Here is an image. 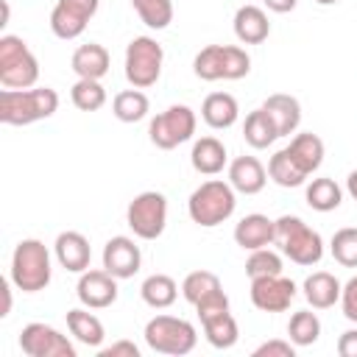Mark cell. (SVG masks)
<instances>
[{"label": "cell", "instance_id": "1", "mask_svg": "<svg viewBox=\"0 0 357 357\" xmlns=\"http://www.w3.org/2000/svg\"><path fill=\"white\" fill-rule=\"evenodd\" d=\"M56 109H59V95L50 86L0 92V123L6 126H31L36 120L50 117Z\"/></svg>", "mask_w": 357, "mask_h": 357}, {"label": "cell", "instance_id": "2", "mask_svg": "<svg viewBox=\"0 0 357 357\" xmlns=\"http://www.w3.org/2000/svg\"><path fill=\"white\" fill-rule=\"evenodd\" d=\"M273 243L282 248L284 257H290L296 265H315L324 257V240L315 229H310L296 215H282L276 220Z\"/></svg>", "mask_w": 357, "mask_h": 357}, {"label": "cell", "instance_id": "3", "mask_svg": "<svg viewBox=\"0 0 357 357\" xmlns=\"http://www.w3.org/2000/svg\"><path fill=\"white\" fill-rule=\"evenodd\" d=\"M234 206H237L234 187L220 178L204 181L198 190H192V195L187 201V212H190L192 223L206 226V229L229 220L234 215Z\"/></svg>", "mask_w": 357, "mask_h": 357}, {"label": "cell", "instance_id": "4", "mask_svg": "<svg viewBox=\"0 0 357 357\" xmlns=\"http://www.w3.org/2000/svg\"><path fill=\"white\" fill-rule=\"evenodd\" d=\"M11 282L22 293H39L50 284V254L39 240H22L11 257Z\"/></svg>", "mask_w": 357, "mask_h": 357}, {"label": "cell", "instance_id": "5", "mask_svg": "<svg viewBox=\"0 0 357 357\" xmlns=\"http://www.w3.org/2000/svg\"><path fill=\"white\" fill-rule=\"evenodd\" d=\"M39 78V61L20 36H0V84L6 89H31Z\"/></svg>", "mask_w": 357, "mask_h": 357}, {"label": "cell", "instance_id": "6", "mask_svg": "<svg viewBox=\"0 0 357 357\" xmlns=\"http://www.w3.org/2000/svg\"><path fill=\"white\" fill-rule=\"evenodd\" d=\"M195 326L176 315H156L145 324V343L159 354H190L195 349Z\"/></svg>", "mask_w": 357, "mask_h": 357}, {"label": "cell", "instance_id": "7", "mask_svg": "<svg viewBox=\"0 0 357 357\" xmlns=\"http://www.w3.org/2000/svg\"><path fill=\"white\" fill-rule=\"evenodd\" d=\"M162 59H165V50L156 39H151V36L131 39V45L126 47V78H128V84L137 86V89L153 86L162 75Z\"/></svg>", "mask_w": 357, "mask_h": 357}, {"label": "cell", "instance_id": "8", "mask_svg": "<svg viewBox=\"0 0 357 357\" xmlns=\"http://www.w3.org/2000/svg\"><path fill=\"white\" fill-rule=\"evenodd\" d=\"M151 142L162 151H170L181 142H187L195 134V112L184 103H176L170 109H165L162 114H156L148 126Z\"/></svg>", "mask_w": 357, "mask_h": 357}, {"label": "cell", "instance_id": "9", "mask_svg": "<svg viewBox=\"0 0 357 357\" xmlns=\"http://www.w3.org/2000/svg\"><path fill=\"white\" fill-rule=\"evenodd\" d=\"M126 220L131 226V231L142 240H156L162 231H165V223H167V201L162 192H139L131 204H128V212H126Z\"/></svg>", "mask_w": 357, "mask_h": 357}, {"label": "cell", "instance_id": "10", "mask_svg": "<svg viewBox=\"0 0 357 357\" xmlns=\"http://www.w3.org/2000/svg\"><path fill=\"white\" fill-rule=\"evenodd\" d=\"M20 349L28 357H75V346L47 324H28L20 335Z\"/></svg>", "mask_w": 357, "mask_h": 357}, {"label": "cell", "instance_id": "11", "mask_svg": "<svg viewBox=\"0 0 357 357\" xmlns=\"http://www.w3.org/2000/svg\"><path fill=\"white\" fill-rule=\"evenodd\" d=\"M95 11H98V0H59L50 14V28L59 39H75L84 33Z\"/></svg>", "mask_w": 357, "mask_h": 357}, {"label": "cell", "instance_id": "12", "mask_svg": "<svg viewBox=\"0 0 357 357\" xmlns=\"http://www.w3.org/2000/svg\"><path fill=\"white\" fill-rule=\"evenodd\" d=\"M293 298H296V284L282 273L251 279V301L262 312H284Z\"/></svg>", "mask_w": 357, "mask_h": 357}, {"label": "cell", "instance_id": "13", "mask_svg": "<svg viewBox=\"0 0 357 357\" xmlns=\"http://www.w3.org/2000/svg\"><path fill=\"white\" fill-rule=\"evenodd\" d=\"M78 301L89 310H103L117 301V279L103 268V271H84L78 279Z\"/></svg>", "mask_w": 357, "mask_h": 357}, {"label": "cell", "instance_id": "14", "mask_svg": "<svg viewBox=\"0 0 357 357\" xmlns=\"http://www.w3.org/2000/svg\"><path fill=\"white\" fill-rule=\"evenodd\" d=\"M139 262H142V254L131 237H112L103 248V268L114 279H131L139 271Z\"/></svg>", "mask_w": 357, "mask_h": 357}, {"label": "cell", "instance_id": "15", "mask_svg": "<svg viewBox=\"0 0 357 357\" xmlns=\"http://www.w3.org/2000/svg\"><path fill=\"white\" fill-rule=\"evenodd\" d=\"M273 234H276V220H271L268 215H245L237 226H234V243L240 248H248V251H257V248H268L273 243Z\"/></svg>", "mask_w": 357, "mask_h": 357}, {"label": "cell", "instance_id": "16", "mask_svg": "<svg viewBox=\"0 0 357 357\" xmlns=\"http://www.w3.org/2000/svg\"><path fill=\"white\" fill-rule=\"evenodd\" d=\"M56 259L64 271H73V273H84L89 268V259H92V248H89V240L78 231H61L56 237Z\"/></svg>", "mask_w": 357, "mask_h": 357}, {"label": "cell", "instance_id": "17", "mask_svg": "<svg viewBox=\"0 0 357 357\" xmlns=\"http://www.w3.org/2000/svg\"><path fill=\"white\" fill-rule=\"evenodd\" d=\"M268 176L257 156H237L229 165V184L243 195H257L265 187Z\"/></svg>", "mask_w": 357, "mask_h": 357}, {"label": "cell", "instance_id": "18", "mask_svg": "<svg viewBox=\"0 0 357 357\" xmlns=\"http://www.w3.org/2000/svg\"><path fill=\"white\" fill-rule=\"evenodd\" d=\"M234 33L243 45H259L271 33V22L262 8L257 6H240L234 14Z\"/></svg>", "mask_w": 357, "mask_h": 357}, {"label": "cell", "instance_id": "19", "mask_svg": "<svg viewBox=\"0 0 357 357\" xmlns=\"http://www.w3.org/2000/svg\"><path fill=\"white\" fill-rule=\"evenodd\" d=\"M262 109L271 114L279 137H290L301 123V106H298V100L293 95H282V92L271 95V98H265Z\"/></svg>", "mask_w": 357, "mask_h": 357}, {"label": "cell", "instance_id": "20", "mask_svg": "<svg viewBox=\"0 0 357 357\" xmlns=\"http://www.w3.org/2000/svg\"><path fill=\"white\" fill-rule=\"evenodd\" d=\"M73 70H75L78 78H95V81H100L109 73V50L103 45H98V42L81 45L73 53Z\"/></svg>", "mask_w": 357, "mask_h": 357}, {"label": "cell", "instance_id": "21", "mask_svg": "<svg viewBox=\"0 0 357 357\" xmlns=\"http://www.w3.org/2000/svg\"><path fill=\"white\" fill-rule=\"evenodd\" d=\"M340 282L332 276V273H326V271H315V273H310L307 279H304V298L315 307V310H326V307H332L337 298H340Z\"/></svg>", "mask_w": 357, "mask_h": 357}, {"label": "cell", "instance_id": "22", "mask_svg": "<svg viewBox=\"0 0 357 357\" xmlns=\"http://www.w3.org/2000/svg\"><path fill=\"white\" fill-rule=\"evenodd\" d=\"M237 114H240L237 100L229 92H212V95H206V100L201 106V117L212 128H229V126H234L237 123Z\"/></svg>", "mask_w": 357, "mask_h": 357}, {"label": "cell", "instance_id": "23", "mask_svg": "<svg viewBox=\"0 0 357 357\" xmlns=\"http://www.w3.org/2000/svg\"><path fill=\"white\" fill-rule=\"evenodd\" d=\"M190 162H192V167H195L198 173L215 176V173H220L223 165H226V148H223V142L215 139V137H201V139L192 145Z\"/></svg>", "mask_w": 357, "mask_h": 357}, {"label": "cell", "instance_id": "24", "mask_svg": "<svg viewBox=\"0 0 357 357\" xmlns=\"http://www.w3.org/2000/svg\"><path fill=\"white\" fill-rule=\"evenodd\" d=\"M287 151H290L293 162H296L307 176H310L312 170H318L321 162H324V142H321L318 134H296V137L290 139Z\"/></svg>", "mask_w": 357, "mask_h": 357}, {"label": "cell", "instance_id": "25", "mask_svg": "<svg viewBox=\"0 0 357 357\" xmlns=\"http://www.w3.org/2000/svg\"><path fill=\"white\" fill-rule=\"evenodd\" d=\"M201 326H204V335L206 340L215 346V349H231L240 337L237 332V321L231 318V312H215V315H206L201 318Z\"/></svg>", "mask_w": 357, "mask_h": 357}, {"label": "cell", "instance_id": "26", "mask_svg": "<svg viewBox=\"0 0 357 357\" xmlns=\"http://www.w3.org/2000/svg\"><path fill=\"white\" fill-rule=\"evenodd\" d=\"M67 329H70V335H75L78 343H84L89 349H98L103 343V324L86 310H70L67 312Z\"/></svg>", "mask_w": 357, "mask_h": 357}, {"label": "cell", "instance_id": "27", "mask_svg": "<svg viewBox=\"0 0 357 357\" xmlns=\"http://www.w3.org/2000/svg\"><path fill=\"white\" fill-rule=\"evenodd\" d=\"M139 293H142V301H145L148 307L165 310V307H170V304L176 301L178 287H176V282H173L167 273H153V276H148V279L142 282Z\"/></svg>", "mask_w": 357, "mask_h": 357}, {"label": "cell", "instance_id": "28", "mask_svg": "<svg viewBox=\"0 0 357 357\" xmlns=\"http://www.w3.org/2000/svg\"><path fill=\"white\" fill-rule=\"evenodd\" d=\"M243 137H245V142H248L251 148H268V145L279 137V131H276V126H273L271 114L259 106V109H254V112L245 117Z\"/></svg>", "mask_w": 357, "mask_h": 357}, {"label": "cell", "instance_id": "29", "mask_svg": "<svg viewBox=\"0 0 357 357\" xmlns=\"http://www.w3.org/2000/svg\"><path fill=\"white\" fill-rule=\"evenodd\" d=\"M268 176H271L279 187H298V184H304V178H307V173L293 162V156H290L287 148H282V151H276V153L271 156V162H268Z\"/></svg>", "mask_w": 357, "mask_h": 357}, {"label": "cell", "instance_id": "30", "mask_svg": "<svg viewBox=\"0 0 357 357\" xmlns=\"http://www.w3.org/2000/svg\"><path fill=\"white\" fill-rule=\"evenodd\" d=\"M340 198H343V192H340V187L332 178H312L307 184V204L315 212H332V209H337L340 206Z\"/></svg>", "mask_w": 357, "mask_h": 357}, {"label": "cell", "instance_id": "31", "mask_svg": "<svg viewBox=\"0 0 357 357\" xmlns=\"http://www.w3.org/2000/svg\"><path fill=\"white\" fill-rule=\"evenodd\" d=\"M112 109H114V117H117V120H123V123H137V120H142V117L148 114V98H145V92H139V89H126V92H117V95H114Z\"/></svg>", "mask_w": 357, "mask_h": 357}, {"label": "cell", "instance_id": "32", "mask_svg": "<svg viewBox=\"0 0 357 357\" xmlns=\"http://www.w3.org/2000/svg\"><path fill=\"white\" fill-rule=\"evenodd\" d=\"M287 335H290V340H293L296 346H312V343L318 340V335H321V321H318V315L310 312V310L293 312V318H290V324H287Z\"/></svg>", "mask_w": 357, "mask_h": 357}, {"label": "cell", "instance_id": "33", "mask_svg": "<svg viewBox=\"0 0 357 357\" xmlns=\"http://www.w3.org/2000/svg\"><path fill=\"white\" fill-rule=\"evenodd\" d=\"M70 98L81 112H98L106 103V89L95 78H78L70 89Z\"/></svg>", "mask_w": 357, "mask_h": 357}, {"label": "cell", "instance_id": "34", "mask_svg": "<svg viewBox=\"0 0 357 357\" xmlns=\"http://www.w3.org/2000/svg\"><path fill=\"white\" fill-rule=\"evenodd\" d=\"M131 6L148 28L162 31L173 20V0H131Z\"/></svg>", "mask_w": 357, "mask_h": 357}, {"label": "cell", "instance_id": "35", "mask_svg": "<svg viewBox=\"0 0 357 357\" xmlns=\"http://www.w3.org/2000/svg\"><path fill=\"white\" fill-rule=\"evenodd\" d=\"M215 290H220V279L212 271H192V273H187V279L181 284V293L190 304H198L201 298L212 296Z\"/></svg>", "mask_w": 357, "mask_h": 357}, {"label": "cell", "instance_id": "36", "mask_svg": "<svg viewBox=\"0 0 357 357\" xmlns=\"http://www.w3.org/2000/svg\"><path fill=\"white\" fill-rule=\"evenodd\" d=\"M192 70L201 81H218L223 78V45H206L195 61H192Z\"/></svg>", "mask_w": 357, "mask_h": 357}, {"label": "cell", "instance_id": "37", "mask_svg": "<svg viewBox=\"0 0 357 357\" xmlns=\"http://www.w3.org/2000/svg\"><path fill=\"white\" fill-rule=\"evenodd\" d=\"M332 257L343 268H357V229L346 226L332 237Z\"/></svg>", "mask_w": 357, "mask_h": 357}, {"label": "cell", "instance_id": "38", "mask_svg": "<svg viewBox=\"0 0 357 357\" xmlns=\"http://www.w3.org/2000/svg\"><path fill=\"white\" fill-rule=\"evenodd\" d=\"M245 273L251 279H257V276H276V273H282V257L268 251V248H257V251H251V257L245 262Z\"/></svg>", "mask_w": 357, "mask_h": 357}, {"label": "cell", "instance_id": "39", "mask_svg": "<svg viewBox=\"0 0 357 357\" xmlns=\"http://www.w3.org/2000/svg\"><path fill=\"white\" fill-rule=\"evenodd\" d=\"M251 70V59L243 47L237 45H223V78L226 81H237L245 78Z\"/></svg>", "mask_w": 357, "mask_h": 357}, {"label": "cell", "instance_id": "40", "mask_svg": "<svg viewBox=\"0 0 357 357\" xmlns=\"http://www.w3.org/2000/svg\"><path fill=\"white\" fill-rule=\"evenodd\" d=\"M195 310H198V318H206V315H215V312H226L229 310V298H226L223 290H215L212 296L201 298L195 304Z\"/></svg>", "mask_w": 357, "mask_h": 357}, {"label": "cell", "instance_id": "41", "mask_svg": "<svg viewBox=\"0 0 357 357\" xmlns=\"http://www.w3.org/2000/svg\"><path fill=\"white\" fill-rule=\"evenodd\" d=\"M340 304H343V315H346L351 324H357V276H351V279L343 284V290H340Z\"/></svg>", "mask_w": 357, "mask_h": 357}, {"label": "cell", "instance_id": "42", "mask_svg": "<svg viewBox=\"0 0 357 357\" xmlns=\"http://www.w3.org/2000/svg\"><path fill=\"white\" fill-rule=\"evenodd\" d=\"M293 354H296V349L287 340H268L254 349V357H293Z\"/></svg>", "mask_w": 357, "mask_h": 357}, {"label": "cell", "instance_id": "43", "mask_svg": "<svg viewBox=\"0 0 357 357\" xmlns=\"http://www.w3.org/2000/svg\"><path fill=\"white\" fill-rule=\"evenodd\" d=\"M98 354H100V357H139V349H137L131 340H117V343L100 349Z\"/></svg>", "mask_w": 357, "mask_h": 357}, {"label": "cell", "instance_id": "44", "mask_svg": "<svg viewBox=\"0 0 357 357\" xmlns=\"http://www.w3.org/2000/svg\"><path fill=\"white\" fill-rule=\"evenodd\" d=\"M337 354L340 357H357V329H349L337 337Z\"/></svg>", "mask_w": 357, "mask_h": 357}, {"label": "cell", "instance_id": "45", "mask_svg": "<svg viewBox=\"0 0 357 357\" xmlns=\"http://www.w3.org/2000/svg\"><path fill=\"white\" fill-rule=\"evenodd\" d=\"M0 293H3V307H0V318H6V315L11 312V284H8V279H3V282H0Z\"/></svg>", "mask_w": 357, "mask_h": 357}, {"label": "cell", "instance_id": "46", "mask_svg": "<svg viewBox=\"0 0 357 357\" xmlns=\"http://www.w3.org/2000/svg\"><path fill=\"white\" fill-rule=\"evenodd\" d=\"M262 3H265L271 11H276V14H284V11H293L298 0H262Z\"/></svg>", "mask_w": 357, "mask_h": 357}, {"label": "cell", "instance_id": "47", "mask_svg": "<svg viewBox=\"0 0 357 357\" xmlns=\"http://www.w3.org/2000/svg\"><path fill=\"white\" fill-rule=\"evenodd\" d=\"M346 187H349V195L357 201V170H351V173H349V178H346Z\"/></svg>", "mask_w": 357, "mask_h": 357}, {"label": "cell", "instance_id": "48", "mask_svg": "<svg viewBox=\"0 0 357 357\" xmlns=\"http://www.w3.org/2000/svg\"><path fill=\"white\" fill-rule=\"evenodd\" d=\"M0 25H8V3L3 0V22Z\"/></svg>", "mask_w": 357, "mask_h": 357}, {"label": "cell", "instance_id": "49", "mask_svg": "<svg viewBox=\"0 0 357 357\" xmlns=\"http://www.w3.org/2000/svg\"><path fill=\"white\" fill-rule=\"evenodd\" d=\"M315 3H321V6H332V3H337V0H315Z\"/></svg>", "mask_w": 357, "mask_h": 357}]
</instances>
